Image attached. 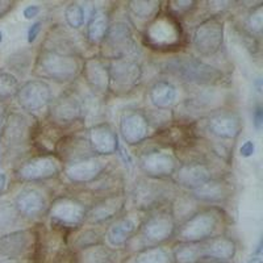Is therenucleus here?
Returning a JSON list of instances; mask_svg holds the SVG:
<instances>
[{
	"mask_svg": "<svg viewBox=\"0 0 263 263\" xmlns=\"http://www.w3.org/2000/svg\"><path fill=\"white\" fill-rule=\"evenodd\" d=\"M161 70L171 78L190 86L215 87L222 83L224 72L201 58L177 55L161 63Z\"/></svg>",
	"mask_w": 263,
	"mask_h": 263,
	"instance_id": "nucleus-1",
	"label": "nucleus"
},
{
	"mask_svg": "<svg viewBox=\"0 0 263 263\" xmlns=\"http://www.w3.org/2000/svg\"><path fill=\"white\" fill-rule=\"evenodd\" d=\"M83 60L81 55L65 53L51 48L40 49L34 58L33 74L41 81H51L55 83H71L82 71Z\"/></svg>",
	"mask_w": 263,
	"mask_h": 263,
	"instance_id": "nucleus-2",
	"label": "nucleus"
},
{
	"mask_svg": "<svg viewBox=\"0 0 263 263\" xmlns=\"http://www.w3.org/2000/svg\"><path fill=\"white\" fill-rule=\"evenodd\" d=\"M184 32L180 20L171 13H158L150 23L145 25L142 32L144 45L152 50L170 53L180 49Z\"/></svg>",
	"mask_w": 263,
	"mask_h": 263,
	"instance_id": "nucleus-3",
	"label": "nucleus"
},
{
	"mask_svg": "<svg viewBox=\"0 0 263 263\" xmlns=\"http://www.w3.org/2000/svg\"><path fill=\"white\" fill-rule=\"evenodd\" d=\"M177 185L168 183L166 179H153V178H141L135 183L132 189V203L136 211L140 212H153L162 210L173 203L178 196Z\"/></svg>",
	"mask_w": 263,
	"mask_h": 263,
	"instance_id": "nucleus-4",
	"label": "nucleus"
},
{
	"mask_svg": "<svg viewBox=\"0 0 263 263\" xmlns=\"http://www.w3.org/2000/svg\"><path fill=\"white\" fill-rule=\"evenodd\" d=\"M224 217V213L218 206L197 210L194 215L179 224L175 237L179 239V242L197 243L211 237L220 236Z\"/></svg>",
	"mask_w": 263,
	"mask_h": 263,
	"instance_id": "nucleus-5",
	"label": "nucleus"
},
{
	"mask_svg": "<svg viewBox=\"0 0 263 263\" xmlns=\"http://www.w3.org/2000/svg\"><path fill=\"white\" fill-rule=\"evenodd\" d=\"M88 206L71 196H58L49 204L48 216L53 229L63 232L77 230L84 224Z\"/></svg>",
	"mask_w": 263,
	"mask_h": 263,
	"instance_id": "nucleus-6",
	"label": "nucleus"
},
{
	"mask_svg": "<svg viewBox=\"0 0 263 263\" xmlns=\"http://www.w3.org/2000/svg\"><path fill=\"white\" fill-rule=\"evenodd\" d=\"M177 228L178 224L170 210L162 208L145 215L136 237L140 238L142 248L161 246L162 243L167 242L175 237Z\"/></svg>",
	"mask_w": 263,
	"mask_h": 263,
	"instance_id": "nucleus-7",
	"label": "nucleus"
},
{
	"mask_svg": "<svg viewBox=\"0 0 263 263\" xmlns=\"http://www.w3.org/2000/svg\"><path fill=\"white\" fill-rule=\"evenodd\" d=\"M109 72V92L116 96L132 93L142 82L144 69L136 58H115L108 62Z\"/></svg>",
	"mask_w": 263,
	"mask_h": 263,
	"instance_id": "nucleus-8",
	"label": "nucleus"
},
{
	"mask_svg": "<svg viewBox=\"0 0 263 263\" xmlns=\"http://www.w3.org/2000/svg\"><path fill=\"white\" fill-rule=\"evenodd\" d=\"M103 60L130 57L136 58L138 54L137 41L133 37V30L126 21L111 23L104 40L100 44Z\"/></svg>",
	"mask_w": 263,
	"mask_h": 263,
	"instance_id": "nucleus-9",
	"label": "nucleus"
},
{
	"mask_svg": "<svg viewBox=\"0 0 263 263\" xmlns=\"http://www.w3.org/2000/svg\"><path fill=\"white\" fill-rule=\"evenodd\" d=\"M48 121L58 129L67 128L83 120L86 105L78 92L67 90L53 99L48 108Z\"/></svg>",
	"mask_w": 263,
	"mask_h": 263,
	"instance_id": "nucleus-10",
	"label": "nucleus"
},
{
	"mask_svg": "<svg viewBox=\"0 0 263 263\" xmlns=\"http://www.w3.org/2000/svg\"><path fill=\"white\" fill-rule=\"evenodd\" d=\"M224 36V20L218 16H211L195 27L191 39L192 46L200 57L211 58L221 50Z\"/></svg>",
	"mask_w": 263,
	"mask_h": 263,
	"instance_id": "nucleus-11",
	"label": "nucleus"
},
{
	"mask_svg": "<svg viewBox=\"0 0 263 263\" xmlns=\"http://www.w3.org/2000/svg\"><path fill=\"white\" fill-rule=\"evenodd\" d=\"M63 163L55 154H39L18 164L15 175L20 182H42L62 174Z\"/></svg>",
	"mask_w": 263,
	"mask_h": 263,
	"instance_id": "nucleus-12",
	"label": "nucleus"
},
{
	"mask_svg": "<svg viewBox=\"0 0 263 263\" xmlns=\"http://www.w3.org/2000/svg\"><path fill=\"white\" fill-rule=\"evenodd\" d=\"M39 234L34 229H18L0 236V258L32 259L39 253Z\"/></svg>",
	"mask_w": 263,
	"mask_h": 263,
	"instance_id": "nucleus-13",
	"label": "nucleus"
},
{
	"mask_svg": "<svg viewBox=\"0 0 263 263\" xmlns=\"http://www.w3.org/2000/svg\"><path fill=\"white\" fill-rule=\"evenodd\" d=\"M16 100L28 114H39L46 109L53 100L51 87L48 82L41 79H30L18 86Z\"/></svg>",
	"mask_w": 263,
	"mask_h": 263,
	"instance_id": "nucleus-14",
	"label": "nucleus"
},
{
	"mask_svg": "<svg viewBox=\"0 0 263 263\" xmlns=\"http://www.w3.org/2000/svg\"><path fill=\"white\" fill-rule=\"evenodd\" d=\"M144 217V212L133 211L115 218L104 233V241H107L108 248H125L138 233Z\"/></svg>",
	"mask_w": 263,
	"mask_h": 263,
	"instance_id": "nucleus-15",
	"label": "nucleus"
},
{
	"mask_svg": "<svg viewBox=\"0 0 263 263\" xmlns=\"http://www.w3.org/2000/svg\"><path fill=\"white\" fill-rule=\"evenodd\" d=\"M33 128L29 117L20 112H11L4 120L2 130H0V140L4 142L7 149H20L32 141Z\"/></svg>",
	"mask_w": 263,
	"mask_h": 263,
	"instance_id": "nucleus-16",
	"label": "nucleus"
},
{
	"mask_svg": "<svg viewBox=\"0 0 263 263\" xmlns=\"http://www.w3.org/2000/svg\"><path fill=\"white\" fill-rule=\"evenodd\" d=\"M138 168L145 177L153 179H167L173 178L178 168V161L171 153L156 149L142 153L138 158Z\"/></svg>",
	"mask_w": 263,
	"mask_h": 263,
	"instance_id": "nucleus-17",
	"label": "nucleus"
},
{
	"mask_svg": "<svg viewBox=\"0 0 263 263\" xmlns=\"http://www.w3.org/2000/svg\"><path fill=\"white\" fill-rule=\"evenodd\" d=\"M126 204V197L123 192L99 197L98 200L88 206L84 224L102 225L112 221L123 213Z\"/></svg>",
	"mask_w": 263,
	"mask_h": 263,
	"instance_id": "nucleus-18",
	"label": "nucleus"
},
{
	"mask_svg": "<svg viewBox=\"0 0 263 263\" xmlns=\"http://www.w3.org/2000/svg\"><path fill=\"white\" fill-rule=\"evenodd\" d=\"M107 163L100 157L92 156L63 164L62 174L74 184H91L104 175Z\"/></svg>",
	"mask_w": 263,
	"mask_h": 263,
	"instance_id": "nucleus-19",
	"label": "nucleus"
},
{
	"mask_svg": "<svg viewBox=\"0 0 263 263\" xmlns=\"http://www.w3.org/2000/svg\"><path fill=\"white\" fill-rule=\"evenodd\" d=\"M205 128L218 140H236L242 132V117L232 109H218L208 115Z\"/></svg>",
	"mask_w": 263,
	"mask_h": 263,
	"instance_id": "nucleus-20",
	"label": "nucleus"
},
{
	"mask_svg": "<svg viewBox=\"0 0 263 263\" xmlns=\"http://www.w3.org/2000/svg\"><path fill=\"white\" fill-rule=\"evenodd\" d=\"M119 130L126 145L135 146V145L141 144L149 137V116L140 109H129L120 117Z\"/></svg>",
	"mask_w": 263,
	"mask_h": 263,
	"instance_id": "nucleus-21",
	"label": "nucleus"
},
{
	"mask_svg": "<svg viewBox=\"0 0 263 263\" xmlns=\"http://www.w3.org/2000/svg\"><path fill=\"white\" fill-rule=\"evenodd\" d=\"M213 178L215 177L210 164L196 159L179 164L173 175V183L178 187H183L192 192Z\"/></svg>",
	"mask_w": 263,
	"mask_h": 263,
	"instance_id": "nucleus-22",
	"label": "nucleus"
},
{
	"mask_svg": "<svg viewBox=\"0 0 263 263\" xmlns=\"http://www.w3.org/2000/svg\"><path fill=\"white\" fill-rule=\"evenodd\" d=\"M87 142L98 157L114 156L119 152V135L109 123H98L87 130Z\"/></svg>",
	"mask_w": 263,
	"mask_h": 263,
	"instance_id": "nucleus-23",
	"label": "nucleus"
},
{
	"mask_svg": "<svg viewBox=\"0 0 263 263\" xmlns=\"http://www.w3.org/2000/svg\"><path fill=\"white\" fill-rule=\"evenodd\" d=\"M81 75L93 95L107 96L109 93L108 63L102 57H91L83 60Z\"/></svg>",
	"mask_w": 263,
	"mask_h": 263,
	"instance_id": "nucleus-24",
	"label": "nucleus"
},
{
	"mask_svg": "<svg viewBox=\"0 0 263 263\" xmlns=\"http://www.w3.org/2000/svg\"><path fill=\"white\" fill-rule=\"evenodd\" d=\"M15 206L21 217L36 220L41 216L46 215L49 208V201L45 194L37 187L27 185L21 189L16 195Z\"/></svg>",
	"mask_w": 263,
	"mask_h": 263,
	"instance_id": "nucleus-25",
	"label": "nucleus"
},
{
	"mask_svg": "<svg viewBox=\"0 0 263 263\" xmlns=\"http://www.w3.org/2000/svg\"><path fill=\"white\" fill-rule=\"evenodd\" d=\"M237 254V242L225 234L211 237L200 242L201 263L227 262L232 263Z\"/></svg>",
	"mask_w": 263,
	"mask_h": 263,
	"instance_id": "nucleus-26",
	"label": "nucleus"
},
{
	"mask_svg": "<svg viewBox=\"0 0 263 263\" xmlns=\"http://www.w3.org/2000/svg\"><path fill=\"white\" fill-rule=\"evenodd\" d=\"M233 189L229 182L213 178L201 187L191 192V197L200 203H224L232 196Z\"/></svg>",
	"mask_w": 263,
	"mask_h": 263,
	"instance_id": "nucleus-27",
	"label": "nucleus"
},
{
	"mask_svg": "<svg viewBox=\"0 0 263 263\" xmlns=\"http://www.w3.org/2000/svg\"><path fill=\"white\" fill-rule=\"evenodd\" d=\"M147 96L153 107H156L159 111H164L177 103V86L168 79H158L150 86Z\"/></svg>",
	"mask_w": 263,
	"mask_h": 263,
	"instance_id": "nucleus-28",
	"label": "nucleus"
},
{
	"mask_svg": "<svg viewBox=\"0 0 263 263\" xmlns=\"http://www.w3.org/2000/svg\"><path fill=\"white\" fill-rule=\"evenodd\" d=\"M111 25L109 13L104 8H95L87 23V40L92 45H100Z\"/></svg>",
	"mask_w": 263,
	"mask_h": 263,
	"instance_id": "nucleus-29",
	"label": "nucleus"
},
{
	"mask_svg": "<svg viewBox=\"0 0 263 263\" xmlns=\"http://www.w3.org/2000/svg\"><path fill=\"white\" fill-rule=\"evenodd\" d=\"M123 263H174L171 251L163 246H149L133 251Z\"/></svg>",
	"mask_w": 263,
	"mask_h": 263,
	"instance_id": "nucleus-30",
	"label": "nucleus"
},
{
	"mask_svg": "<svg viewBox=\"0 0 263 263\" xmlns=\"http://www.w3.org/2000/svg\"><path fill=\"white\" fill-rule=\"evenodd\" d=\"M77 253V263H116V251L104 243Z\"/></svg>",
	"mask_w": 263,
	"mask_h": 263,
	"instance_id": "nucleus-31",
	"label": "nucleus"
},
{
	"mask_svg": "<svg viewBox=\"0 0 263 263\" xmlns=\"http://www.w3.org/2000/svg\"><path fill=\"white\" fill-rule=\"evenodd\" d=\"M161 2H129L126 9L128 13L136 20L142 21L145 24L161 13Z\"/></svg>",
	"mask_w": 263,
	"mask_h": 263,
	"instance_id": "nucleus-32",
	"label": "nucleus"
},
{
	"mask_svg": "<svg viewBox=\"0 0 263 263\" xmlns=\"http://www.w3.org/2000/svg\"><path fill=\"white\" fill-rule=\"evenodd\" d=\"M171 255L174 263H201L200 242H179L174 246Z\"/></svg>",
	"mask_w": 263,
	"mask_h": 263,
	"instance_id": "nucleus-33",
	"label": "nucleus"
},
{
	"mask_svg": "<svg viewBox=\"0 0 263 263\" xmlns=\"http://www.w3.org/2000/svg\"><path fill=\"white\" fill-rule=\"evenodd\" d=\"M104 242V234L100 233L98 229H84L72 239L71 249L74 251H82L93 246L103 245Z\"/></svg>",
	"mask_w": 263,
	"mask_h": 263,
	"instance_id": "nucleus-34",
	"label": "nucleus"
},
{
	"mask_svg": "<svg viewBox=\"0 0 263 263\" xmlns=\"http://www.w3.org/2000/svg\"><path fill=\"white\" fill-rule=\"evenodd\" d=\"M20 213L15 204L9 200H0V230H8L20 221Z\"/></svg>",
	"mask_w": 263,
	"mask_h": 263,
	"instance_id": "nucleus-35",
	"label": "nucleus"
},
{
	"mask_svg": "<svg viewBox=\"0 0 263 263\" xmlns=\"http://www.w3.org/2000/svg\"><path fill=\"white\" fill-rule=\"evenodd\" d=\"M18 86L20 84L15 74L0 69V102H6L16 96Z\"/></svg>",
	"mask_w": 263,
	"mask_h": 263,
	"instance_id": "nucleus-36",
	"label": "nucleus"
},
{
	"mask_svg": "<svg viewBox=\"0 0 263 263\" xmlns=\"http://www.w3.org/2000/svg\"><path fill=\"white\" fill-rule=\"evenodd\" d=\"M245 28L249 34L253 37L259 39L263 29V6L260 2L258 6L253 7L249 12L248 17L245 20Z\"/></svg>",
	"mask_w": 263,
	"mask_h": 263,
	"instance_id": "nucleus-37",
	"label": "nucleus"
},
{
	"mask_svg": "<svg viewBox=\"0 0 263 263\" xmlns=\"http://www.w3.org/2000/svg\"><path fill=\"white\" fill-rule=\"evenodd\" d=\"M63 17H65L66 24L71 29H79L83 27L84 21H86V12L79 3H70L66 6Z\"/></svg>",
	"mask_w": 263,
	"mask_h": 263,
	"instance_id": "nucleus-38",
	"label": "nucleus"
},
{
	"mask_svg": "<svg viewBox=\"0 0 263 263\" xmlns=\"http://www.w3.org/2000/svg\"><path fill=\"white\" fill-rule=\"evenodd\" d=\"M197 7V2H168L167 3V11L175 17H182V16L189 15Z\"/></svg>",
	"mask_w": 263,
	"mask_h": 263,
	"instance_id": "nucleus-39",
	"label": "nucleus"
},
{
	"mask_svg": "<svg viewBox=\"0 0 263 263\" xmlns=\"http://www.w3.org/2000/svg\"><path fill=\"white\" fill-rule=\"evenodd\" d=\"M9 63H15V65H11V67H13L12 70H17V71H20L21 74H24V70L30 69L29 51L23 50L13 54L12 57H9Z\"/></svg>",
	"mask_w": 263,
	"mask_h": 263,
	"instance_id": "nucleus-40",
	"label": "nucleus"
},
{
	"mask_svg": "<svg viewBox=\"0 0 263 263\" xmlns=\"http://www.w3.org/2000/svg\"><path fill=\"white\" fill-rule=\"evenodd\" d=\"M42 29V23L41 21H36V23H33L30 25V28L28 29V42L29 44H33V42L36 41L37 37L40 36V33H41Z\"/></svg>",
	"mask_w": 263,
	"mask_h": 263,
	"instance_id": "nucleus-41",
	"label": "nucleus"
},
{
	"mask_svg": "<svg viewBox=\"0 0 263 263\" xmlns=\"http://www.w3.org/2000/svg\"><path fill=\"white\" fill-rule=\"evenodd\" d=\"M255 152V145L253 141H245L242 144V146L239 147V154H241V157H243V158H249V157H251L253 154H254Z\"/></svg>",
	"mask_w": 263,
	"mask_h": 263,
	"instance_id": "nucleus-42",
	"label": "nucleus"
},
{
	"mask_svg": "<svg viewBox=\"0 0 263 263\" xmlns=\"http://www.w3.org/2000/svg\"><path fill=\"white\" fill-rule=\"evenodd\" d=\"M253 121H254L255 129L259 132L263 125V109L260 104H258L257 107L254 108V112H253Z\"/></svg>",
	"mask_w": 263,
	"mask_h": 263,
	"instance_id": "nucleus-43",
	"label": "nucleus"
},
{
	"mask_svg": "<svg viewBox=\"0 0 263 263\" xmlns=\"http://www.w3.org/2000/svg\"><path fill=\"white\" fill-rule=\"evenodd\" d=\"M40 12H41V8H40L39 6H28L24 8L23 15H24V17L28 18V20H32V18L37 17Z\"/></svg>",
	"mask_w": 263,
	"mask_h": 263,
	"instance_id": "nucleus-44",
	"label": "nucleus"
},
{
	"mask_svg": "<svg viewBox=\"0 0 263 263\" xmlns=\"http://www.w3.org/2000/svg\"><path fill=\"white\" fill-rule=\"evenodd\" d=\"M13 2H7V0H0V18L13 8Z\"/></svg>",
	"mask_w": 263,
	"mask_h": 263,
	"instance_id": "nucleus-45",
	"label": "nucleus"
},
{
	"mask_svg": "<svg viewBox=\"0 0 263 263\" xmlns=\"http://www.w3.org/2000/svg\"><path fill=\"white\" fill-rule=\"evenodd\" d=\"M6 183H7L6 174H0V194L3 192L4 187H6Z\"/></svg>",
	"mask_w": 263,
	"mask_h": 263,
	"instance_id": "nucleus-46",
	"label": "nucleus"
},
{
	"mask_svg": "<svg viewBox=\"0 0 263 263\" xmlns=\"http://www.w3.org/2000/svg\"><path fill=\"white\" fill-rule=\"evenodd\" d=\"M0 263H23L21 259H15V258H0Z\"/></svg>",
	"mask_w": 263,
	"mask_h": 263,
	"instance_id": "nucleus-47",
	"label": "nucleus"
},
{
	"mask_svg": "<svg viewBox=\"0 0 263 263\" xmlns=\"http://www.w3.org/2000/svg\"><path fill=\"white\" fill-rule=\"evenodd\" d=\"M246 263H263V262H262V258H260L259 255H254V257H251Z\"/></svg>",
	"mask_w": 263,
	"mask_h": 263,
	"instance_id": "nucleus-48",
	"label": "nucleus"
},
{
	"mask_svg": "<svg viewBox=\"0 0 263 263\" xmlns=\"http://www.w3.org/2000/svg\"><path fill=\"white\" fill-rule=\"evenodd\" d=\"M2 41H3V33L0 32V44H2Z\"/></svg>",
	"mask_w": 263,
	"mask_h": 263,
	"instance_id": "nucleus-49",
	"label": "nucleus"
},
{
	"mask_svg": "<svg viewBox=\"0 0 263 263\" xmlns=\"http://www.w3.org/2000/svg\"><path fill=\"white\" fill-rule=\"evenodd\" d=\"M205 263H227V262H215V260H213V262H205Z\"/></svg>",
	"mask_w": 263,
	"mask_h": 263,
	"instance_id": "nucleus-50",
	"label": "nucleus"
}]
</instances>
